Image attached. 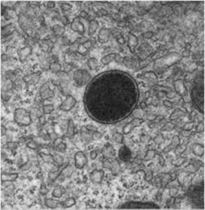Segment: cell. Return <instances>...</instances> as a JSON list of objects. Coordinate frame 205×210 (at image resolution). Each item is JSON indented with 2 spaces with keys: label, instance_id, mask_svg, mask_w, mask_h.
Here are the masks:
<instances>
[{
  "label": "cell",
  "instance_id": "obj_3",
  "mask_svg": "<svg viewBox=\"0 0 205 210\" xmlns=\"http://www.w3.org/2000/svg\"><path fill=\"white\" fill-rule=\"evenodd\" d=\"M121 209H159L160 207L154 202L150 201H130L124 203L118 208Z\"/></svg>",
  "mask_w": 205,
  "mask_h": 210
},
{
  "label": "cell",
  "instance_id": "obj_20",
  "mask_svg": "<svg viewBox=\"0 0 205 210\" xmlns=\"http://www.w3.org/2000/svg\"><path fill=\"white\" fill-rule=\"evenodd\" d=\"M75 125L72 119L69 120L68 128L66 132V136L70 138H72L75 135Z\"/></svg>",
  "mask_w": 205,
  "mask_h": 210
},
{
  "label": "cell",
  "instance_id": "obj_49",
  "mask_svg": "<svg viewBox=\"0 0 205 210\" xmlns=\"http://www.w3.org/2000/svg\"><path fill=\"white\" fill-rule=\"evenodd\" d=\"M8 59V55H7V54H3L2 55V61H7V60Z\"/></svg>",
  "mask_w": 205,
  "mask_h": 210
},
{
  "label": "cell",
  "instance_id": "obj_5",
  "mask_svg": "<svg viewBox=\"0 0 205 210\" xmlns=\"http://www.w3.org/2000/svg\"><path fill=\"white\" fill-rule=\"evenodd\" d=\"M91 75L86 70L79 69L74 72L73 79L75 82L80 86H83L88 83L91 80Z\"/></svg>",
  "mask_w": 205,
  "mask_h": 210
},
{
  "label": "cell",
  "instance_id": "obj_32",
  "mask_svg": "<svg viewBox=\"0 0 205 210\" xmlns=\"http://www.w3.org/2000/svg\"><path fill=\"white\" fill-rule=\"evenodd\" d=\"M193 153L195 155L201 156L203 155L204 152V148L202 145L199 144L195 145L192 148Z\"/></svg>",
  "mask_w": 205,
  "mask_h": 210
},
{
  "label": "cell",
  "instance_id": "obj_23",
  "mask_svg": "<svg viewBox=\"0 0 205 210\" xmlns=\"http://www.w3.org/2000/svg\"><path fill=\"white\" fill-rule=\"evenodd\" d=\"M128 44L131 51L133 52L138 44V39L137 37L133 35H130L129 37Z\"/></svg>",
  "mask_w": 205,
  "mask_h": 210
},
{
  "label": "cell",
  "instance_id": "obj_9",
  "mask_svg": "<svg viewBox=\"0 0 205 210\" xmlns=\"http://www.w3.org/2000/svg\"><path fill=\"white\" fill-rule=\"evenodd\" d=\"M71 28L73 31L83 35L85 32L84 25L80 22L79 16L73 19L71 23Z\"/></svg>",
  "mask_w": 205,
  "mask_h": 210
},
{
  "label": "cell",
  "instance_id": "obj_34",
  "mask_svg": "<svg viewBox=\"0 0 205 210\" xmlns=\"http://www.w3.org/2000/svg\"><path fill=\"white\" fill-rule=\"evenodd\" d=\"M124 63L126 67L129 68H134L136 65L135 61L133 59L129 57L125 58L124 60Z\"/></svg>",
  "mask_w": 205,
  "mask_h": 210
},
{
  "label": "cell",
  "instance_id": "obj_21",
  "mask_svg": "<svg viewBox=\"0 0 205 210\" xmlns=\"http://www.w3.org/2000/svg\"><path fill=\"white\" fill-rule=\"evenodd\" d=\"M117 58V54L115 53H111L105 56L101 59V63L104 65H109L115 60Z\"/></svg>",
  "mask_w": 205,
  "mask_h": 210
},
{
  "label": "cell",
  "instance_id": "obj_33",
  "mask_svg": "<svg viewBox=\"0 0 205 210\" xmlns=\"http://www.w3.org/2000/svg\"><path fill=\"white\" fill-rule=\"evenodd\" d=\"M6 146L11 151H15L19 147V143L18 142L9 141L6 143Z\"/></svg>",
  "mask_w": 205,
  "mask_h": 210
},
{
  "label": "cell",
  "instance_id": "obj_29",
  "mask_svg": "<svg viewBox=\"0 0 205 210\" xmlns=\"http://www.w3.org/2000/svg\"><path fill=\"white\" fill-rule=\"evenodd\" d=\"M76 204L75 199L73 197H69L67 198L64 201L61 202V204L64 207L69 208L75 205Z\"/></svg>",
  "mask_w": 205,
  "mask_h": 210
},
{
  "label": "cell",
  "instance_id": "obj_13",
  "mask_svg": "<svg viewBox=\"0 0 205 210\" xmlns=\"http://www.w3.org/2000/svg\"><path fill=\"white\" fill-rule=\"evenodd\" d=\"M110 33L109 29L106 28H101L98 35V40L99 43L105 44L109 40Z\"/></svg>",
  "mask_w": 205,
  "mask_h": 210
},
{
  "label": "cell",
  "instance_id": "obj_14",
  "mask_svg": "<svg viewBox=\"0 0 205 210\" xmlns=\"http://www.w3.org/2000/svg\"><path fill=\"white\" fill-rule=\"evenodd\" d=\"M68 165V163L63 164L58 168V170L50 172L48 174L49 178L52 181H54V180H56V178H58L59 176V175L61 174L62 171L67 167Z\"/></svg>",
  "mask_w": 205,
  "mask_h": 210
},
{
  "label": "cell",
  "instance_id": "obj_27",
  "mask_svg": "<svg viewBox=\"0 0 205 210\" xmlns=\"http://www.w3.org/2000/svg\"><path fill=\"white\" fill-rule=\"evenodd\" d=\"M87 65L88 67L91 70H96L99 67V62L96 58H90L88 60Z\"/></svg>",
  "mask_w": 205,
  "mask_h": 210
},
{
  "label": "cell",
  "instance_id": "obj_11",
  "mask_svg": "<svg viewBox=\"0 0 205 210\" xmlns=\"http://www.w3.org/2000/svg\"><path fill=\"white\" fill-rule=\"evenodd\" d=\"M104 174V171L101 169H95L90 174V179L93 183L99 184L102 181Z\"/></svg>",
  "mask_w": 205,
  "mask_h": 210
},
{
  "label": "cell",
  "instance_id": "obj_18",
  "mask_svg": "<svg viewBox=\"0 0 205 210\" xmlns=\"http://www.w3.org/2000/svg\"><path fill=\"white\" fill-rule=\"evenodd\" d=\"M99 27V23L95 19L89 21L88 26V35L90 36L93 35L96 33Z\"/></svg>",
  "mask_w": 205,
  "mask_h": 210
},
{
  "label": "cell",
  "instance_id": "obj_17",
  "mask_svg": "<svg viewBox=\"0 0 205 210\" xmlns=\"http://www.w3.org/2000/svg\"><path fill=\"white\" fill-rule=\"evenodd\" d=\"M61 201L56 199L48 198L45 199L44 203L46 206L51 209L56 208L59 205L61 204Z\"/></svg>",
  "mask_w": 205,
  "mask_h": 210
},
{
  "label": "cell",
  "instance_id": "obj_35",
  "mask_svg": "<svg viewBox=\"0 0 205 210\" xmlns=\"http://www.w3.org/2000/svg\"><path fill=\"white\" fill-rule=\"evenodd\" d=\"M53 110H54V107L52 104L45 105L43 107V113L44 115L51 114Z\"/></svg>",
  "mask_w": 205,
  "mask_h": 210
},
{
  "label": "cell",
  "instance_id": "obj_44",
  "mask_svg": "<svg viewBox=\"0 0 205 210\" xmlns=\"http://www.w3.org/2000/svg\"><path fill=\"white\" fill-rule=\"evenodd\" d=\"M55 5H56V4H55V2H52V1H49L47 3V7L49 9H52V8H54L55 7Z\"/></svg>",
  "mask_w": 205,
  "mask_h": 210
},
{
  "label": "cell",
  "instance_id": "obj_37",
  "mask_svg": "<svg viewBox=\"0 0 205 210\" xmlns=\"http://www.w3.org/2000/svg\"><path fill=\"white\" fill-rule=\"evenodd\" d=\"M48 189L47 188V186L44 183H42L41 184L40 189H39V193L43 195H45L48 193Z\"/></svg>",
  "mask_w": 205,
  "mask_h": 210
},
{
  "label": "cell",
  "instance_id": "obj_19",
  "mask_svg": "<svg viewBox=\"0 0 205 210\" xmlns=\"http://www.w3.org/2000/svg\"><path fill=\"white\" fill-rule=\"evenodd\" d=\"M31 51V49L30 47H24L19 50L18 53L20 60L22 62H24L27 59Z\"/></svg>",
  "mask_w": 205,
  "mask_h": 210
},
{
  "label": "cell",
  "instance_id": "obj_8",
  "mask_svg": "<svg viewBox=\"0 0 205 210\" xmlns=\"http://www.w3.org/2000/svg\"><path fill=\"white\" fill-rule=\"evenodd\" d=\"M54 93L49 87L48 83H46L42 86L40 89V96L43 100H45L54 97Z\"/></svg>",
  "mask_w": 205,
  "mask_h": 210
},
{
  "label": "cell",
  "instance_id": "obj_31",
  "mask_svg": "<svg viewBox=\"0 0 205 210\" xmlns=\"http://www.w3.org/2000/svg\"><path fill=\"white\" fill-rule=\"evenodd\" d=\"M81 135L83 139L84 140H89L91 138V136L90 134L89 129L86 127H83L81 128Z\"/></svg>",
  "mask_w": 205,
  "mask_h": 210
},
{
  "label": "cell",
  "instance_id": "obj_36",
  "mask_svg": "<svg viewBox=\"0 0 205 210\" xmlns=\"http://www.w3.org/2000/svg\"><path fill=\"white\" fill-rule=\"evenodd\" d=\"M27 146L29 149L32 150L37 149L38 148H39L38 144L37 142L35 141L32 140L29 141L27 143Z\"/></svg>",
  "mask_w": 205,
  "mask_h": 210
},
{
  "label": "cell",
  "instance_id": "obj_16",
  "mask_svg": "<svg viewBox=\"0 0 205 210\" xmlns=\"http://www.w3.org/2000/svg\"><path fill=\"white\" fill-rule=\"evenodd\" d=\"M18 177L17 173H2V180L3 182H13Z\"/></svg>",
  "mask_w": 205,
  "mask_h": 210
},
{
  "label": "cell",
  "instance_id": "obj_47",
  "mask_svg": "<svg viewBox=\"0 0 205 210\" xmlns=\"http://www.w3.org/2000/svg\"><path fill=\"white\" fill-rule=\"evenodd\" d=\"M60 20L64 25H66L69 23V21L65 17L61 16V17L60 18Z\"/></svg>",
  "mask_w": 205,
  "mask_h": 210
},
{
  "label": "cell",
  "instance_id": "obj_22",
  "mask_svg": "<svg viewBox=\"0 0 205 210\" xmlns=\"http://www.w3.org/2000/svg\"><path fill=\"white\" fill-rule=\"evenodd\" d=\"M142 122H143L142 120L140 119H136L134 120L131 122L126 126V127L124 128V132L125 133H128L134 128L142 123Z\"/></svg>",
  "mask_w": 205,
  "mask_h": 210
},
{
  "label": "cell",
  "instance_id": "obj_30",
  "mask_svg": "<svg viewBox=\"0 0 205 210\" xmlns=\"http://www.w3.org/2000/svg\"><path fill=\"white\" fill-rule=\"evenodd\" d=\"M14 27L13 24H11L7 25L2 29V34L3 36H6L11 34L14 30Z\"/></svg>",
  "mask_w": 205,
  "mask_h": 210
},
{
  "label": "cell",
  "instance_id": "obj_4",
  "mask_svg": "<svg viewBox=\"0 0 205 210\" xmlns=\"http://www.w3.org/2000/svg\"><path fill=\"white\" fill-rule=\"evenodd\" d=\"M14 120L15 122L20 126H28L32 122L31 115L23 108H17L14 113Z\"/></svg>",
  "mask_w": 205,
  "mask_h": 210
},
{
  "label": "cell",
  "instance_id": "obj_46",
  "mask_svg": "<svg viewBox=\"0 0 205 210\" xmlns=\"http://www.w3.org/2000/svg\"><path fill=\"white\" fill-rule=\"evenodd\" d=\"M7 130L5 126L4 125L1 126V134L2 136H4L7 133Z\"/></svg>",
  "mask_w": 205,
  "mask_h": 210
},
{
  "label": "cell",
  "instance_id": "obj_43",
  "mask_svg": "<svg viewBox=\"0 0 205 210\" xmlns=\"http://www.w3.org/2000/svg\"><path fill=\"white\" fill-rule=\"evenodd\" d=\"M97 155H98V154H97L96 150H93V151H91L90 154V158L92 160H94V159H96L97 157Z\"/></svg>",
  "mask_w": 205,
  "mask_h": 210
},
{
  "label": "cell",
  "instance_id": "obj_10",
  "mask_svg": "<svg viewBox=\"0 0 205 210\" xmlns=\"http://www.w3.org/2000/svg\"><path fill=\"white\" fill-rule=\"evenodd\" d=\"M118 156L120 160L123 162L128 161L132 158L131 151L126 146H122L118 151Z\"/></svg>",
  "mask_w": 205,
  "mask_h": 210
},
{
  "label": "cell",
  "instance_id": "obj_7",
  "mask_svg": "<svg viewBox=\"0 0 205 210\" xmlns=\"http://www.w3.org/2000/svg\"><path fill=\"white\" fill-rule=\"evenodd\" d=\"M76 103L77 101L75 98L72 95H68L59 106V109L64 112H68L75 107Z\"/></svg>",
  "mask_w": 205,
  "mask_h": 210
},
{
  "label": "cell",
  "instance_id": "obj_48",
  "mask_svg": "<svg viewBox=\"0 0 205 210\" xmlns=\"http://www.w3.org/2000/svg\"><path fill=\"white\" fill-rule=\"evenodd\" d=\"M62 42L64 44H68L70 43L69 40L68 38L65 37H64L63 38Z\"/></svg>",
  "mask_w": 205,
  "mask_h": 210
},
{
  "label": "cell",
  "instance_id": "obj_41",
  "mask_svg": "<svg viewBox=\"0 0 205 210\" xmlns=\"http://www.w3.org/2000/svg\"><path fill=\"white\" fill-rule=\"evenodd\" d=\"M79 17L82 18V19L86 20L89 19V15L85 10H82L80 12Z\"/></svg>",
  "mask_w": 205,
  "mask_h": 210
},
{
  "label": "cell",
  "instance_id": "obj_45",
  "mask_svg": "<svg viewBox=\"0 0 205 210\" xmlns=\"http://www.w3.org/2000/svg\"><path fill=\"white\" fill-rule=\"evenodd\" d=\"M30 165H30V162H29V161H28L27 162L23 164V165L22 166L21 169L23 170H27L30 167Z\"/></svg>",
  "mask_w": 205,
  "mask_h": 210
},
{
  "label": "cell",
  "instance_id": "obj_28",
  "mask_svg": "<svg viewBox=\"0 0 205 210\" xmlns=\"http://www.w3.org/2000/svg\"><path fill=\"white\" fill-rule=\"evenodd\" d=\"M52 30L55 36H59L64 34L65 32V29L64 26L59 25H55L53 26Z\"/></svg>",
  "mask_w": 205,
  "mask_h": 210
},
{
  "label": "cell",
  "instance_id": "obj_12",
  "mask_svg": "<svg viewBox=\"0 0 205 210\" xmlns=\"http://www.w3.org/2000/svg\"><path fill=\"white\" fill-rule=\"evenodd\" d=\"M41 73L40 72H35L25 75L23 77L24 81L28 85L37 84L39 81Z\"/></svg>",
  "mask_w": 205,
  "mask_h": 210
},
{
  "label": "cell",
  "instance_id": "obj_6",
  "mask_svg": "<svg viewBox=\"0 0 205 210\" xmlns=\"http://www.w3.org/2000/svg\"><path fill=\"white\" fill-rule=\"evenodd\" d=\"M88 163V158L84 152L78 151L75 155V165L78 169H82Z\"/></svg>",
  "mask_w": 205,
  "mask_h": 210
},
{
  "label": "cell",
  "instance_id": "obj_26",
  "mask_svg": "<svg viewBox=\"0 0 205 210\" xmlns=\"http://www.w3.org/2000/svg\"><path fill=\"white\" fill-rule=\"evenodd\" d=\"M39 155L44 162L51 164L54 163L55 162L54 157L51 154H46L44 152H41L39 153Z\"/></svg>",
  "mask_w": 205,
  "mask_h": 210
},
{
  "label": "cell",
  "instance_id": "obj_42",
  "mask_svg": "<svg viewBox=\"0 0 205 210\" xmlns=\"http://www.w3.org/2000/svg\"><path fill=\"white\" fill-rule=\"evenodd\" d=\"M87 37L85 36H82L80 38L78 39L77 40V42L79 44H84V43H86L88 41H89Z\"/></svg>",
  "mask_w": 205,
  "mask_h": 210
},
{
  "label": "cell",
  "instance_id": "obj_15",
  "mask_svg": "<svg viewBox=\"0 0 205 210\" xmlns=\"http://www.w3.org/2000/svg\"><path fill=\"white\" fill-rule=\"evenodd\" d=\"M65 193V189L63 186L58 185L53 189L52 193V196L56 198H59L62 197Z\"/></svg>",
  "mask_w": 205,
  "mask_h": 210
},
{
  "label": "cell",
  "instance_id": "obj_25",
  "mask_svg": "<svg viewBox=\"0 0 205 210\" xmlns=\"http://www.w3.org/2000/svg\"><path fill=\"white\" fill-rule=\"evenodd\" d=\"M54 145L56 150L58 152H64L67 149V145L65 143L63 142L60 139H57L55 141Z\"/></svg>",
  "mask_w": 205,
  "mask_h": 210
},
{
  "label": "cell",
  "instance_id": "obj_24",
  "mask_svg": "<svg viewBox=\"0 0 205 210\" xmlns=\"http://www.w3.org/2000/svg\"><path fill=\"white\" fill-rule=\"evenodd\" d=\"M61 65L57 61L50 63L49 69L53 73L55 74L59 73L61 71Z\"/></svg>",
  "mask_w": 205,
  "mask_h": 210
},
{
  "label": "cell",
  "instance_id": "obj_38",
  "mask_svg": "<svg viewBox=\"0 0 205 210\" xmlns=\"http://www.w3.org/2000/svg\"><path fill=\"white\" fill-rule=\"evenodd\" d=\"M101 133H99L98 131H95L92 132L91 138L93 140H98L101 138Z\"/></svg>",
  "mask_w": 205,
  "mask_h": 210
},
{
  "label": "cell",
  "instance_id": "obj_1",
  "mask_svg": "<svg viewBox=\"0 0 205 210\" xmlns=\"http://www.w3.org/2000/svg\"><path fill=\"white\" fill-rule=\"evenodd\" d=\"M135 81L128 74L106 71L92 80L84 95L85 110L94 120L110 124L125 118L135 108L138 99Z\"/></svg>",
  "mask_w": 205,
  "mask_h": 210
},
{
  "label": "cell",
  "instance_id": "obj_50",
  "mask_svg": "<svg viewBox=\"0 0 205 210\" xmlns=\"http://www.w3.org/2000/svg\"><path fill=\"white\" fill-rule=\"evenodd\" d=\"M151 35H152V33L151 32H147L144 33V36L145 38H150L151 36Z\"/></svg>",
  "mask_w": 205,
  "mask_h": 210
},
{
  "label": "cell",
  "instance_id": "obj_39",
  "mask_svg": "<svg viewBox=\"0 0 205 210\" xmlns=\"http://www.w3.org/2000/svg\"><path fill=\"white\" fill-rule=\"evenodd\" d=\"M60 8H61L62 10H64V11H67L71 10L72 8V6L71 4H68V3H62L60 5Z\"/></svg>",
  "mask_w": 205,
  "mask_h": 210
},
{
  "label": "cell",
  "instance_id": "obj_40",
  "mask_svg": "<svg viewBox=\"0 0 205 210\" xmlns=\"http://www.w3.org/2000/svg\"><path fill=\"white\" fill-rule=\"evenodd\" d=\"M38 123L39 127H40V128L44 125L46 123V118L44 115H42L39 116Z\"/></svg>",
  "mask_w": 205,
  "mask_h": 210
},
{
  "label": "cell",
  "instance_id": "obj_2",
  "mask_svg": "<svg viewBox=\"0 0 205 210\" xmlns=\"http://www.w3.org/2000/svg\"><path fill=\"white\" fill-rule=\"evenodd\" d=\"M192 100L195 106L200 112L203 113V76L196 79L192 89Z\"/></svg>",
  "mask_w": 205,
  "mask_h": 210
}]
</instances>
